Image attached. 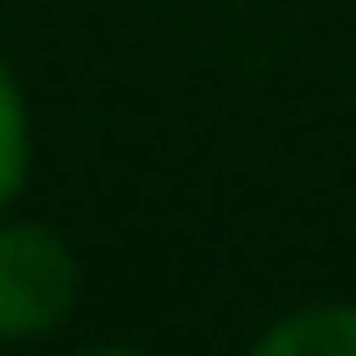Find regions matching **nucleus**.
<instances>
[{
    "instance_id": "nucleus-1",
    "label": "nucleus",
    "mask_w": 356,
    "mask_h": 356,
    "mask_svg": "<svg viewBox=\"0 0 356 356\" xmlns=\"http://www.w3.org/2000/svg\"><path fill=\"white\" fill-rule=\"evenodd\" d=\"M84 300V266L77 245L29 217L8 210L0 217V342H49Z\"/></svg>"
},
{
    "instance_id": "nucleus-3",
    "label": "nucleus",
    "mask_w": 356,
    "mask_h": 356,
    "mask_svg": "<svg viewBox=\"0 0 356 356\" xmlns=\"http://www.w3.org/2000/svg\"><path fill=\"white\" fill-rule=\"evenodd\" d=\"M29 175H35V105H29L22 70L0 56V217L22 210Z\"/></svg>"
},
{
    "instance_id": "nucleus-2",
    "label": "nucleus",
    "mask_w": 356,
    "mask_h": 356,
    "mask_svg": "<svg viewBox=\"0 0 356 356\" xmlns=\"http://www.w3.org/2000/svg\"><path fill=\"white\" fill-rule=\"evenodd\" d=\"M266 356H356V300H307L259 328Z\"/></svg>"
}]
</instances>
